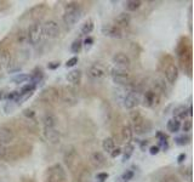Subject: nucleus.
Returning <instances> with one entry per match:
<instances>
[{
    "mask_svg": "<svg viewBox=\"0 0 194 182\" xmlns=\"http://www.w3.org/2000/svg\"><path fill=\"white\" fill-rule=\"evenodd\" d=\"M188 115V109L186 106H179L173 109V117L179 119H184Z\"/></svg>",
    "mask_w": 194,
    "mask_h": 182,
    "instance_id": "nucleus-26",
    "label": "nucleus"
},
{
    "mask_svg": "<svg viewBox=\"0 0 194 182\" xmlns=\"http://www.w3.org/2000/svg\"><path fill=\"white\" fill-rule=\"evenodd\" d=\"M87 73H89L90 78H92L95 80H102V79H104L105 77H107L108 70H107V68H105L103 64L95 63V64H92L89 68V72H87Z\"/></svg>",
    "mask_w": 194,
    "mask_h": 182,
    "instance_id": "nucleus-9",
    "label": "nucleus"
},
{
    "mask_svg": "<svg viewBox=\"0 0 194 182\" xmlns=\"http://www.w3.org/2000/svg\"><path fill=\"white\" fill-rule=\"evenodd\" d=\"M63 160L66 163L67 168L70 170V171H75L77 170V166L79 164V154L77 152V149L74 147H68L64 155H63Z\"/></svg>",
    "mask_w": 194,
    "mask_h": 182,
    "instance_id": "nucleus-5",
    "label": "nucleus"
},
{
    "mask_svg": "<svg viewBox=\"0 0 194 182\" xmlns=\"http://www.w3.org/2000/svg\"><path fill=\"white\" fill-rule=\"evenodd\" d=\"M43 29H44V35H46L47 38H57L60 35V26L54 20L45 22V24L43 26Z\"/></svg>",
    "mask_w": 194,
    "mask_h": 182,
    "instance_id": "nucleus-11",
    "label": "nucleus"
},
{
    "mask_svg": "<svg viewBox=\"0 0 194 182\" xmlns=\"http://www.w3.org/2000/svg\"><path fill=\"white\" fill-rule=\"evenodd\" d=\"M102 34L108 36V38H113V39H121L122 36H124L122 29H120L115 24H104L102 27Z\"/></svg>",
    "mask_w": 194,
    "mask_h": 182,
    "instance_id": "nucleus-10",
    "label": "nucleus"
},
{
    "mask_svg": "<svg viewBox=\"0 0 194 182\" xmlns=\"http://www.w3.org/2000/svg\"><path fill=\"white\" fill-rule=\"evenodd\" d=\"M112 79L115 84L119 85H129L132 81L131 74L128 69H121V68H114L112 70Z\"/></svg>",
    "mask_w": 194,
    "mask_h": 182,
    "instance_id": "nucleus-6",
    "label": "nucleus"
},
{
    "mask_svg": "<svg viewBox=\"0 0 194 182\" xmlns=\"http://www.w3.org/2000/svg\"><path fill=\"white\" fill-rule=\"evenodd\" d=\"M60 98L67 106H74L78 103V95L70 87H63V90L60 91Z\"/></svg>",
    "mask_w": 194,
    "mask_h": 182,
    "instance_id": "nucleus-8",
    "label": "nucleus"
},
{
    "mask_svg": "<svg viewBox=\"0 0 194 182\" xmlns=\"http://www.w3.org/2000/svg\"><path fill=\"white\" fill-rule=\"evenodd\" d=\"M102 148H103V151H105L107 153H111L115 148V142H114V140L112 137L104 138L103 142H102Z\"/></svg>",
    "mask_w": 194,
    "mask_h": 182,
    "instance_id": "nucleus-27",
    "label": "nucleus"
},
{
    "mask_svg": "<svg viewBox=\"0 0 194 182\" xmlns=\"http://www.w3.org/2000/svg\"><path fill=\"white\" fill-rule=\"evenodd\" d=\"M39 98L46 103H55L60 100V90H57L54 86L46 87L45 90H43Z\"/></svg>",
    "mask_w": 194,
    "mask_h": 182,
    "instance_id": "nucleus-7",
    "label": "nucleus"
},
{
    "mask_svg": "<svg viewBox=\"0 0 194 182\" xmlns=\"http://www.w3.org/2000/svg\"><path fill=\"white\" fill-rule=\"evenodd\" d=\"M1 97H3V94H1V92H0V100H1Z\"/></svg>",
    "mask_w": 194,
    "mask_h": 182,
    "instance_id": "nucleus-51",
    "label": "nucleus"
},
{
    "mask_svg": "<svg viewBox=\"0 0 194 182\" xmlns=\"http://www.w3.org/2000/svg\"><path fill=\"white\" fill-rule=\"evenodd\" d=\"M81 7L77 3H68L64 7V13H63V22L64 24L72 27L74 26L81 17Z\"/></svg>",
    "mask_w": 194,
    "mask_h": 182,
    "instance_id": "nucleus-1",
    "label": "nucleus"
},
{
    "mask_svg": "<svg viewBox=\"0 0 194 182\" xmlns=\"http://www.w3.org/2000/svg\"><path fill=\"white\" fill-rule=\"evenodd\" d=\"M121 152H122V151H121V148L117 147V148H114V149L111 152V157H112V158H117L118 155H120V154H121Z\"/></svg>",
    "mask_w": 194,
    "mask_h": 182,
    "instance_id": "nucleus-45",
    "label": "nucleus"
},
{
    "mask_svg": "<svg viewBox=\"0 0 194 182\" xmlns=\"http://www.w3.org/2000/svg\"><path fill=\"white\" fill-rule=\"evenodd\" d=\"M17 43L18 44H26L28 43V38H27V30L26 29H21L17 33Z\"/></svg>",
    "mask_w": 194,
    "mask_h": 182,
    "instance_id": "nucleus-32",
    "label": "nucleus"
},
{
    "mask_svg": "<svg viewBox=\"0 0 194 182\" xmlns=\"http://www.w3.org/2000/svg\"><path fill=\"white\" fill-rule=\"evenodd\" d=\"M162 182H181L177 177H176L175 175H166L163 180H162Z\"/></svg>",
    "mask_w": 194,
    "mask_h": 182,
    "instance_id": "nucleus-40",
    "label": "nucleus"
},
{
    "mask_svg": "<svg viewBox=\"0 0 194 182\" xmlns=\"http://www.w3.org/2000/svg\"><path fill=\"white\" fill-rule=\"evenodd\" d=\"M6 154H7V148L4 147L3 144H0V159H1V158H5Z\"/></svg>",
    "mask_w": 194,
    "mask_h": 182,
    "instance_id": "nucleus-46",
    "label": "nucleus"
},
{
    "mask_svg": "<svg viewBox=\"0 0 194 182\" xmlns=\"http://www.w3.org/2000/svg\"><path fill=\"white\" fill-rule=\"evenodd\" d=\"M81 46H83V41L80 39H77L72 43V45H70V50H72L73 53H78V52H80Z\"/></svg>",
    "mask_w": 194,
    "mask_h": 182,
    "instance_id": "nucleus-34",
    "label": "nucleus"
},
{
    "mask_svg": "<svg viewBox=\"0 0 194 182\" xmlns=\"http://www.w3.org/2000/svg\"><path fill=\"white\" fill-rule=\"evenodd\" d=\"M91 178H92V175H91V171L87 170V169H81L78 174V182H91Z\"/></svg>",
    "mask_w": 194,
    "mask_h": 182,
    "instance_id": "nucleus-24",
    "label": "nucleus"
},
{
    "mask_svg": "<svg viewBox=\"0 0 194 182\" xmlns=\"http://www.w3.org/2000/svg\"><path fill=\"white\" fill-rule=\"evenodd\" d=\"M45 182H66V172L60 164H55L47 169Z\"/></svg>",
    "mask_w": 194,
    "mask_h": 182,
    "instance_id": "nucleus-4",
    "label": "nucleus"
},
{
    "mask_svg": "<svg viewBox=\"0 0 194 182\" xmlns=\"http://www.w3.org/2000/svg\"><path fill=\"white\" fill-rule=\"evenodd\" d=\"M81 70L79 69H73V70H70L68 73V75H67V80L69 83H72L74 85H79L80 81H81Z\"/></svg>",
    "mask_w": 194,
    "mask_h": 182,
    "instance_id": "nucleus-21",
    "label": "nucleus"
},
{
    "mask_svg": "<svg viewBox=\"0 0 194 182\" xmlns=\"http://www.w3.org/2000/svg\"><path fill=\"white\" fill-rule=\"evenodd\" d=\"M57 124V118L54 114H46L43 119L44 129H54Z\"/></svg>",
    "mask_w": 194,
    "mask_h": 182,
    "instance_id": "nucleus-23",
    "label": "nucleus"
},
{
    "mask_svg": "<svg viewBox=\"0 0 194 182\" xmlns=\"http://www.w3.org/2000/svg\"><path fill=\"white\" fill-rule=\"evenodd\" d=\"M121 140L125 144H130L132 140V129L130 125H124L121 129Z\"/></svg>",
    "mask_w": 194,
    "mask_h": 182,
    "instance_id": "nucleus-22",
    "label": "nucleus"
},
{
    "mask_svg": "<svg viewBox=\"0 0 194 182\" xmlns=\"http://www.w3.org/2000/svg\"><path fill=\"white\" fill-rule=\"evenodd\" d=\"M186 157H187L186 153H181V154L177 157V163H179V164H182V163L186 160Z\"/></svg>",
    "mask_w": 194,
    "mask_h": 182,
    "instance_id": "nucleus-50",
    "label": "nucleus"
},
{
    "mask_svg": "<svg viewBox=\"0 0 194 182\" xmlns=\"http://www.w3.org/2000/svg\"><path fill=\"white\" fill-rule=\"evenodd\" d=\"M134 177V172L131 170H128L122 174V180H125V182H128V180H131Z\"/></svg>",
    "mask_w": 194,
    "mask_h": 182,
    "instance_id": "nucleus-42",
    "label": "nucleus"
},
{
    "mask_svg": "<svg viewBox=\"0 0 194 182\" xmlns=\"http://www.w3.org/2000/svg\"><path fill=\"white\" fill-rule=\"evenodd\" d=\"M90 163L91 165L96 169H102L107 165V159L101 153V152H94L91 155H90Z\"/></svg>",
    "mask_w": 194,
    "mask_h": 182,
    "instance_id": "nucleus-16",
    "label": "nucleus"
},
{
    "mask_svg": "<svg viewBox=\"0 0 194 182\" xmlns=\"http://www.w3.org/2000/svg\"><path fill=\"white\" fill-rule=\"evenodd\" d=\"M158 103H159V95H158V92H155L154 90L146 91V94L143 96V106L150 108L158 106Z\"/></svg>",
    "mask_w": 194,
    "mask_h": 182,
    "instance_id": "nucleus-15",
    "label": "nucleus"
},
{
    "mask_svg": "<svg viewBox=\"0 0 194 182\" xmlns=\"http://www.w3.org/2000/svg\"><path fill=\"white\" fill-rule=\"evenodd\" d=\"M15 108H16V104L13 103V101H9L5 106V113L9 114V113H12V111H15Z\"/></svg>",
    "mask_w": 194,
    "mask_h": 182,
    "instance_id": "nucleus-39",
    "label": "nucleus"
},
{
    "mask_svg": "<svg viewBox=\"0 0 194 182\" xmlns=\"http://www.w3.org/2000/svg\"><path fill=\"white\" fill-rule=\"evenodd\" d=\"M11 62L12 61H11V53H10V51L7 49H4V50L0 51V67L7 69V67L10 66Z\"/></svg>",
    "mask_w": 194,
    "mask_h": 182,
    "instance_id": "nucleus-20",
    "label": "nucleus"
},
{
    "mask_svg": "<svg viewBox=\"0 0 194 182\" xmlns=\"http://www.w3.org/2000/svg\"><path fill=\"white\" fill-rule=\"evenodd\" d=\"M60 67V62H50L49 64H47V68L49 69H56V68H58Z\"/></svg>",
    "mask_w": 194,
    "mask_h": 182,
    "instance_id": "nucleus-49",
    "label": "nucleus"
},
{
    "mask_svg": "<svg viewBox=\"0 0 194 182\" xmlns=\"http://www.w3.org/2000/svg\"><path fill=\"white\" fill-rule=\"evenodd\" d=\"M139 101H141L139 95L136 92V91H131V92H129L124 97V106L128 109H134V108H136L138 106Z\"/></svg>",
    "mask_w": 194,
    "mask_h": 182,
    "instance_id": "nucleus-17",
    "label": "nucleus"
},
{
    "mask_svg": "<svg viewBox=\"0 0 194 182\" xmlns=\"http://www.w3.org/2000/svg\"><path fill=\"white\" fill-rule=\"evenodd\" d=\"M142 3L139 1V0H128V1L124 3V6L128 11H136L137 9L141 7Z\"/></svg>",
    "mask_w": 194,
    "mask_h": 182,
    "instance_id": "nucleus-28",
    "label": "nucleus"
},
{
    "mask_svg": "<svg viewBox=\"0 0 194 182\" xmlns=\"http://www.w3.org/2000/svg\"><path fill=\"white\" fill-rule=\"evenodd\" d=\"M23 114L27 117V118H34V115H35V113H34V111H32V109H24L23 111Z\"/></svg>",
    "mask_w": 194,
    "mask_h": 182,
    "instance_id": "nucleus-47",
    "label": "nucleus"
},
{
    "mask_svg": "<svg viewBox=\"0 0 194 182\" xmlns=\"http://www.w3.org/2000/svg\"><path fill=\"white\" fill-rule=\"evenodd\" d=\"M166 127H167V130H169L170 132H177V131L181 129V123H180L177 119H170V120L167 121Z\"/></svg>",
    "mask_w": 194,
    "mask_h": 182,
    "instance_id": "nucleus-29",
    "label": "nucleus"
},
{
    "mask_svg": "<svg viewBox=\"0 0 194 182\" xmlns=\"http://www.w3.org/2000/svg\"><path fill=\"white\" fill-rule=\"evenodd\" d=\"M164 73H165V78L169 84H173L179 78V68L173 63H169L166 68L164 69Z\"/></svg>",
    "mask_w": 194,
    "mask_h": 182,
    "instance_id": "nucleus-14",
    "label": "nucleus"
},
{
    "mask_svg": "<svg viewBox=\"0 0 194 182\" xmlns=\"http://www.w3.org/2000/svg\"><path fill=\"white\" fill-rule=\"evenodd\" d=\"M77 63H78V57H72L70 60L67 61L66 66H67V67H74Z\"/></svg>",
    "mask_w": 194,
    "mask_h": 182,
    "instance_id": "nucleus-43",
    "label": "nucleus"
},
{
    "mask_svg": "<svg viewBox=\"0 0 194 182\" xmlns=\"http://www.w3.org/2000/svg\"><path fill=\"white\" fill-rule=\"evenodd\" d=\"M43 78H44V73H43V70H41V69L33 72V74H32V75H29V80H30V81H32V84H34V85H37L39 81H41V80H43Z\"/></svg>",
    "mask_w": 194,
    "mask_h": 182,
    "instance_id": "nucleus-30",
    "label": "nucleus"
},
{
    "mask_svg": "<svg viewBox=\"0 0 194 182\" xmlns=\"http://www.w3.org/2000/svg\"><path fill=\"white\" fill-rule=\"evenodd\" d=\"M154 87H155V92H158V91H160V92L165 94V92H167V91H169V89H167V86H166L165 80H164V79H162V78H156V79L154 80Z\"/></svg>",
    "mask_w": 194,
    "mask_h": 182,
    "instance_id": "nucleus-25",
    "label": "nucleus"
},
{
    "mask_svg": "<svg viewBox=\"0 0 194 182\" xmlns=\"http://www.w3.org/2000/svg\"><path fill=\"white\" fill-rule=\"evenodd\" d=\"M192 126H193V124H192V120H190V119H187V120H184V123L181 125L182 130H183L184 132H189V131L192 130Z\"/></svg>",
    "mask_w": 194,
    "mask_h": 182,
    "instance_id": "nucleus-38",
    "label": "nucleus"
},
{
    "mask_svg": "<svg viewBox=\"0 0 194 182\" xmlns=\"http://www.w3.org/2000/svg\"><path fill=\"white\" fill-rule=\"evenodd\" d=\"M175 141H176V143H177L179 146H184V144L189 143V141H190V137H189L188 135H182V136L177 137V138H176Z\"/></svg>",
    "mask_w": 194,
    "mask_h": 182,
    "instance_id": "nucleus-36",
    "label": "nucleus"
},
{
    "mask_svg": "<svg viewBox=\"0 0 194 182\" xmlns=\"http://www.w3.org/2000/svg\"><path fill=\"white\" fill-rule=\"evenodd\" d=\"M27 38H28V43L32 45H37L39 44L43 38H44V29H43V24L40 23H33L28 29H27Z\"/></svg>",
    "mask_w": 194,
    "mask_h": 182,
    "instance_id": "nucleus-3",
    "label": "nucleus"
},
{
    "mask_svg": "<svg viewBox=\"0 0 194 182\" xmlns=\"http://www.w3.org/2000/svg\"><path fill=\"white\" fill-rule=\"evenodd\" d=\"M44 134L46 140L51 143V144H57L61 141V132L57 129H44Z\"/></svg>",
    "mask_w": 194,
    "mask_h": 182,
    "instance_id": "nucleus-18",
    "label": "nucleus"
},
{
    "mask_svg": "<svg viewBox=\"0 0 194 182\" xmlns=\"http://www.w3.org/2000/svg\"><path fill=\"white\" fill-rule=\"evenodd\" d=\"M131 22V16L129 12H121L117 18H115V26L119 27L120 29L121 28H125V27H129Z\"/></svg>",
    "mask_w": 194,
    "mask_h": 182,
    "instance_id": "nucleus-19",
    "label": "nucleus"
},
{
    "mask_svg": "<svg viewBox=\"0 0 194 182\" xmlns=\"http://www.w3.org/2000/svg\"><path fill=\"white\" fill-rule=\"evenodd\" d=\"M159 151H160V147H159V146H152V147L149 148V153H150L152 155L158 154V153H159Z\"/></svg>",
    "mask_w": 194,
    "mask_h": 182,
    "instance_id": "nucleus-44",
    "label": "nucleus"
},
{
    "mask_svg": "<svg viewBox=\"0 0 194 182\" xmlns=\"http://www.w3.org/2000/svg\"><path fill=\"white\" fill-rule=\"evenodd\" d=\"M97 178H98V181L104 182V180L108 178V174H105V172H100V174L97 175Z\"/></svg>",
    "mask_w": 194,
    "mask_h": 182,
    "instance_id": "nucleus-48",
    "label": "nucleus"
},
{
    "mask_svg": "<svg viewBox=\"0 0 194 182\" xmlns=\"http://www.w3.org/2000/svg\"><path fill=\"white\" fill-rule=\"evenodd\" d=\"M81 33L83 34H90L92 30H94V21L92 20H87L83 26H81Z\"/></svg>",
    "mask_w": 194,
    "mask_h": 182,
    "instance_id": "nucleus-31",
    "label": "nucleus"
},
{
    "mask_svg": "<svg viewBox=\"0 0 194 182\" xmlns=\"http://www.w3.org/2000/svg\"><path fill=\"white\" fill-rule=\"evenodd\" d=\"M92 44H94V39L91 38V36H87V38L84 40V45H85V49L86 50H90L91 46H92Z\"/></svg>",
    "mask_w": 194,
    "mask_h": 182,
    "instance_id": "nucleus-41",
    "label": "nucleus"
},
{
    "mask_svg": "<svg viewBox=\"0 0 194 182\" xmlns=\"http://www.w3.org/2000/svg\"><path fill=\"white\" fill-rule=\"evenodd\" d=\"M15 131L9 126H0V144H7L15 140Z\"/></svg>",
    "mask_w": 194,
    "mask_h": 182,
    "instance_id": "nucleus-13",
    "label": "nucleus"
},
{
    "mask_svg": "<svg viewBox=\"0 0 194 182\" xmlns=\"http://www.w3.org/2000/svg\"><path fill=\"white\" fill-rule=\"evenodd\" d=\"M130 118H131V121L134 124V131L138 135L141 134H145V132H148L149 127H147V124L148 121L142 117L138 111H132L130 113Z\"/></svg>",
    "mask_w": 194,
    "mask_h": 182,
    "instance_id": "nucleus-2",
    "label": "nucleus"
},
{
    "mask_svg": "<svg viewBox=\"0 0 194 182\" xmlns=\"http://www.w3.org/2000/svg\"><path fill=\"white\" fill-rule=\"evenodd\" d=\"M97 182H102V181H97Z\"/></svg>",
    "mask_w": 194,
    "mask_h": 182,
    "instance_id": "nucleus-52",
    "label": "nucleus"
},
{
    "mask_svg": "<svg viewBox=\"0 0 194 182\" xmlns=\"http://www.w3.org/2000/svg\"><path fill=\"white\" fill-rule=\"evenodd\" d=\"M112 62L117 66V68H121V69H128L131 66V61H130L129 56L122 52L115 53L112 58Z\"/></svg>",
    "mask_w": 194,
    "mask_h": 182,
    "instance_id": "nucleus-12",
    "label": "nucleus"
},
{
    "mask_svg": "<svg viewBox=\"0 0 194 182\" xmlns=\"http://www.w3.org/2000/svg\"><path fill=\"white\" fill-rule=\"evenodd\" d=\"M132 153H134V146L132 144H126V147L124 149V155H122V160L124 161L129 160L131 158Z\"/></svg>",
    "mask_w": 194,
    "mask_h": 182,
    "instance_id": "nucleus-33",
    "label": "nucleus"
},
{
    "mask_svg": "<svg viewBox=\"0 0 194 182\" xmlns=\"http://www.w3.org/2000/svg\"><path fill=\"white\" fill-rule=\"evenodd\" d=\"M35 89V85L32 84V83H28L27 85H24L22 89H21V92L20 94H28V92H33Z\"/></svg>",
    "mask_w": 194,
    "mask_h": 182,
    "instance_id": "nucleus-37",
    "label": "nucleus"
},
{
    "mask_svg": "<svg viewBox=\"0 0 194 182\" xmlns=\"http://www.w3.org/2000/svg\"><path fill=\"white\" fill-rule=\"evenodd\" d=\"M28 80H29V75H28V74H18L17 77H15V78L12 79V81H13L15 84L26 83V81H28Z\"/></svg>",
    "mask_w": 194,
    "mask_h": 182,
    "instance_id": "nucleus-35",
    "label": "nucleus"
}]
</instances>
